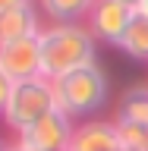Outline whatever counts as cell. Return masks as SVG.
Instances as JSON below:
<instances>
[{
	"instance_id": "obj_6",
	"label": "cell",
	"mask_w": 148,
	"mask_h": 151,
	"mask_svg": "<svg viewBox=\"0 0 148 151\" xmlns=\"http://www.w3.org/2000/svg\"><path fill=\"white\" fill-rule=\"evenodd\" d=\"M136 9L123 6L120 0H95L92 6V16H88V22H92V32L95 41H107V44H120L123 32H126V25H129V19Z\"/></svg>"
},
{
	"instance_id": "obj_3",
	"label": "cell",
	"mask_w": 148,
	"mask_h": 151,
	"mask_svg": "<svg viewBox=\"0 0 148 151\" xmlns=\"http://www.w3.org/2000/svg\"><path fill=\"white\" fill-rule=\"evenodd\" d=\"M54 107H57V98H54L51 79L38 76V79H28V82H16L13 94H9V104L3 110V123H6V129L22 135L38 120H44Z\"/></svg>"
},
{
	"instance_id": "obj_7",
	"label": "cell",
	"mask_w": 148,
	"mask_h": 151,
	"mask_svg": "<svg viewBox=\"0 0 148 151\" xmlns=\"http://www.w3.org/2000/svg\"><path fill=\"white\" fill-rule=\"evenodd\" d=\"M120 145H123V142H120L117 123L82 120V123H76V129H73L69 151H117Z\"/></svg>"
},
{
	"instance_id": "obj_4",
	"label": "cell",
	"mask_w": 148,
	"mask_h": 151,
	"mask_svg": "<svg viewBox=\"0 0 148 151\" xmlns=\"http://www.w3.org/2000/svg\"><path fill=\"white\" fill-rule=\"evenodd\" d=\"M0 69L13 82H28L41 76V35H28L0 47Z\"/></svg>"
},
{
	"instance_id": "obj_10",
	"label": "cell",
	"mask_w": 148,
	"mask_h": 151,
	"mask_svg": "<svg viewBox=\"0 0 148 151\" xmlns=\"http://www.w3.org/2000/svg\"><path fill=\"white\" fill-rule=\"evenodd\" d=\"M95 0H41L44 16L54 25H79L85 16H92Z\"/></svg>"
},
{
	"instance_id": "obj_1",
	"label": "cell",
	"mask_w": 148,
	"mask_h": 151,
	"mask_svg": "<svg viewBox=\"0 0 148 151\" xmlns=\"http://www.w3.org/2000/svg\"><path fill=\"white\" fill-rule=\"evenodd\" d=\"M95 63V35L82 25H51L41 28V76L60 79L79 66Z\"/></svg>"
},
{
	"instance_id": "obj_8",
	"label": "cell",
	"mask_w": 148,
	"mask_h": 151,
	"mask_svg": "<svg viewBox=\"0 0 148 151\" xmlns=\"http://www.w3.org/2000/svg\"><path fill=\"white\" fill-rule=\"evenodd\" d=\"M28 35H41L38 9L32 3H22V6L0 13V47L9 44V41H19V38H28Z\"/></svg>"
},
{
	"instance_id": "obj_18",
	"label": "cell",
	"mask_w": 148,
	"mask_h": 151,
	"mask_svg": "<svg viewBox=\"0 0 148 151\" xmlns=\"http://www.w3.org/2000/svg\"><path fill=\"white\" fill-rule=\"evenodd\" d=\"M117 151H126V148H123V145H120V148H117Z\"/></svg>"
},
{
	"instance_id": "obj_9",
	"label": "cell",
	"mask_w": 148,
	"mask_h": 151,
	"mask_svg": "<svg viewBox=\"0 0 148 151\" xmlns=\"http://www.w3.org/2000/svg\"><path fill=\"white\" fill-rule=\"evenodd\" d=\"M117 47L126 57H132V60L148 63V9H136L132 13V19H129V25H126Z\"/></svg>"
},
{
	"instance_id": "obj_11",
	"label": "cell",
	"mask_w": 148,
	"mask_h": 151,
	"mask_svg": "<svg viewBox=\"0 0 148 151\" xmlns=\"http://www.w3.org/2000/svg\"><path fill=\"white\" fill-rule=\"evenodd\" d=\"M117 123H148V88L145 85H132L120 94L117 104Z\"/></svg>"
},
{
	"instance_id": "obj_19",
	"label": "cell",
	"mask_w": 148,
	"mask_h": 151,
	"mask_svg": "<svg viewBox=\"0 0 148 151\" xmlns=\"http://www.w3.org/2000/svg\"><path fill=\"white\" fill-rule=\"evenodd\" d=\"M142 9H148V0H145V6H142Z\"/></svg>"
},
{
	"instance_id": "obj_5",
	"label": "cell",
	"mask_w": 148,
	"mask_h": 151,
	"mask_svg": "<svg viewBox=\"0 0 148 151\" xmlns=\"http://www.w3.org/2000/svg\"><path fill=\"white\" fill-rule=\"evenodd\" d=\"M73 120L66 116L60 107L47 113L44 120H38L28 132L19 135L22 145H28L32 151H69V142H73Z\"/></svg>"
},
{
	"instance_id": "obj_14",
	"label": "cell",
	"mask_w": 148,
	"mask_h": 151,
	"mask_svg": "<svg viewBox=\"0 0 148 151\" xmlns=\"http://www.w3.org/2000/svg\"><path fill=\"white\" fill-rule=\"evenodd\" d=\"M22 3H28V0H0V13L3 9H13V6H22Z\"/></svg>"
},
{
	"instance_id": "obj_15",
	"label": "cell",
	"mask_w": 148,
	"mask_h": 151,
	"mask_svg": "<svg viewBox=\"0 0 148 151\" xmlns=\"http://www.w3.org/2000/svg\"><path fill=\"white\" fill-rule=\"evenodd\" d=\"M123 6H129V9H142L145 6V0H120Z\"/></svg>"
},
{
	"instance_id": "obj_12",
	"label": "cell",
	"mask_w": 148,
	"mask_h": 151,
	"mask_svg": "<svg viewBox=\"0 0 148 151\" xmlns=\"http://www.w3.org/2000/svg\"><path fill=\"white\" fill-rule=\"evenodd\" d=\"M120 129V142L126 151H148V123L139 126V123H117Z\"/></svg>"
},
{
	"instance_id": "obj_17",
	"label": "cell",
	"mask_w": 148,
	"mask_h": 151,
	"mask_svg": "<svg viewBox=\"0 0 148 151\" xmlns=\"http://www.w3.org/2000/svg\"><path fill=\"white\" fill-rule=\"evenodd\" d=\"M0 151H6V145H3V142H0Z\"/></svg>"
},
{
	"instance_id": "obj_13",
	"label": "cell",
	"mask_w": 148,
	"mask_h": 151,
	"mask_svg": "<svg viewBox=\"0 0 148 151\" xmlns=\"http://www.w3.org/2000/svg\"><path fill=\"white\" fill-rule=\"evenodd\" d=\"M13 79H9L3 69H0V116H3V110H6V104H9V94H13Z\"/></svg>"
},
{
	"instance_id": "obj_2",
	"label": "cell",
	"mask_w": 148,
	"mask_h": 151,
	"mask_svg": "<svg viewBox=\"0 0 148 151\" xmlns=\"http://www.w3.org/2000/svg\"><path fill=\"white\" fill-rule=\"evenodd\" d=\"M51 85H54L57 107L69 120H85L98 107H104V101H107V76H104V69L98 63L79 66L73 73L54 79Z\"/></svg>"
},
{
	"instance_id": "obj_16",
	"label": "cell",
	"mask_w": 148,
	"mask_h": 151,
	"mask_svg": "<svg viewBox=\"0 0 148 151\" xmlns=\"http://www.w3.org/2000/svg\"><path fill=\"white\" fill-rule=\"evenodd\" d=\"M6 151H32V148H28V145H22V142H13V145H6Z\"/></svg>"
}]
</instances>
